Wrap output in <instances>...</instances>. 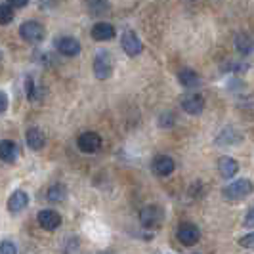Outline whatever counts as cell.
<instances>
[{
  "instance_id": "obj_2",
  "label": "cell",
  "mask_w": 254,
  "mask_h": 254,
  "mask_svg": "<svg viewBox=\"0 0 254 254\" xmlns=\"http://www.w3.org/2000/svg\"><path fill=\"white\" fill-rule=\"evenodd\" d=\"M254 191V184L251 180H237L233 184H229L224 190V197L229 201H241L245 197H249Z\"/></svg>"
},
{
  "instance_id": "obj_16",
  "label": "cell",
  "mask_w": 254,
  "mask_h": 254,
  "mask_svg": "<svg viewBox=\"0 0 254 254\" xmlns=\"http://www.w3.org/2000/svg\"><path fill=\"white\" fill-rule=\"evenodd\" d=\"M178 80H180V84L186 86V88H197L199 82H201L199 75H197L193 69H182L178 73Z\"/></svg>"
},
{
  "instance_id": "obj_29",
  "label": "cell",
  "mask_w": 254,
  "mask_h": 254,
  "mask_svg": "<svg viewBox=\"0 0 254 254\" xmlns=\"http://www.w3.org/2000/svg\"><path fill=\"white\" fill-rule=\"evenodd\" d=\"M54 4H56V0H40V6H42V8H50Z\"/></svg>"
},
{
  "instance_id": "obj_6",
  "label": "cell",
  "mask_w": 254,
  "mask_h": 254,
  "mask_svg": "<svg viewBox=\"0 0 254 254\" xmlns=\"http://www.w3.org/2000/svg\"><path fill=\"white\" fill-rule=\"evenodd\" d=\"M121 44H123V50L127 52L128 56H138L141 54L143 46H141V40L138 38V35L134 31H125L123 37H121Z\"/></svg>"
},
{
  "instance_id": "obj_12",
  "label": "cell",
  "mask_w": 254,
  "mask_h": 254,
  "mask_svg": "<svg viewBox=\"0 0 254 254\" xmlns=\"http://www.w3.org/2000/svg\"><path fill=\"white\" fill-rule=\"evenodd\" d=\"M58 50L60 54H64V56H69V58H73V56H78V52H80V44H78V40L73 37H64L58 40Z\"/></svg>"
},
{
  "instance_id": "obj_14",
  "label": "cell",
  "mask_w": 254,
  "mask_h": 254,
  "mask_svg": "<svg viewBox=\"0 0 254 254\" xmlns=\"http://www.w3.org/2000/svg\"><path fill=\"white\" fill-rule=\"evenodd\" d=\"M17 159V145L12 140L0 141V161L4 163H15Z\"/></svg>"
},
{
  "instance_id": "obj_3",
  "label": "cell",
  "mask_w": 254,
  "mask_h": 254,
  "mask_svg": "<svg viewBox=\"0 0 254 254\" xmlns=\"http://www.w3.org/2000/svg\"><path fill=\"white\" fill-rule=\"evenodd\" d=\"M113 73V60L109 52H98L94 58V75L98 76L100 80L109 78Z\"/></svg>"
},
{
  "instance_id": "obj_27",
  "label": "cell",
  "mask_w": 254,
  "mask_h": 254,
  "mask_svg": "<svg viewBox=\"0 0 254 254\" xmlns=\"http://www.w3.org/2000/svg\"><path fill=\"white\" fill-rule=\"evenodd\" d=\"M6 107H8V96L4 92H0V115L6 111Z\"/></svg>"
},
{
  "instance_id": "obj_28",
  "label": "cell",
  "mask_w": 254,
  "mask_h": 254,
  "mask_svg": "<svg viewBox=\"0 0 254 254\" xmlns=\"http://www.w3.org/2000/svg\"><path fill=\"white\" fill-rule=\"evenodd\" d=\"M8 4L12 6V8H23L29 4V0H8Z\"/></svg>"
},
{
  "instance_id": "obj_18",
  "label": "cell",
  "mask_w": 254,
  "mask_h": 254,
  "mask_svg": "<svg viewBox=\"0 0 254 254\" xmlns=\"http://www.w3.org/2000/svg\"><path fill=\"white\" fill-rule=\"evenodd\" d=\"M46 199L50 203H64L65 199H67V188L62 186V184L52 186L50 190H48V193H46Z\"/></svg>"
},
{
  "instance_id": "obj_23",
  "label": "cell",
  "mask_w": 254,
  "mask_h": 254,
  "mask_svg": "<svg viewBox=\"0 0 254 254\" xmlns=\"http://www.w3.org/2000/svg\"><path fill=\"white\" fill-rule=\"evenodd\" d=\"M0 254H17V249L12 241H2L0 243Z\"/></svg>"
},
{
  "instance_id": "obj_4",
  "label": "cell",
  "mask_w": 254,
  "mask_h": 254,
  "mask_svg": "<svg viewBox=\"0 0 254 254\" xmlns=\"http://www.w3.org/2000/svg\"><path fill=\"white\" fill-rule=\"evenodd\" d=\"M19 35L27 42L37 44V42H40L44 38V27L37 23V21H25L23 25L19 27Z\"/></svg>"
},
{
  "instance_id": "obj_21",
  "label": "cell",
  "mask_w": 254,
  "mask_h": 254,
  "mask_svg": "<svg viewBox=\"0 0 254 254\" xmlns=\"http://www.w3.org/2000/svg\"><path fill=\"white\" fill-rule=\"evenodd\" d=\"M241 140V136L237 134V132H233L231 128H226V130H222V134L216 138V143L218 145H229V143H237V141Z\"/></svg>"
},
{
  "instance_id": "obj_11",
  "label": "cell",
  "mask_w": 254,
  "mask_h": 254,
  "mask_svg": "<svg viewBox=\"0 0 254 254\" xmlns=\"http://www.w3.org/2000/svg\"><path fill=\"white\" fill-rule=\"evenodd\" d=\"M174 168H176L174 161H172L170 157H166V155L157 157V159L153 161V172H155L157 176H170V174L174 172Z\"/></svg>"
},
{
  "instance_id": "obj_20",
  "label": "cell",
  "mask_w": 254,
  "mask_h": 254,
  "mask_svg": "<svg viewBox=\"0 0 254 254\" xmlns=\"http://www.w3.org/2000/svg\"><path fill=\"white\" fill-rule=\"evenodd\" d=\"M235 46H237V50L241 52V54H251L254 48V40L249 35H245V33H239L237 37H235Z\"/></svg>"
},
{
  "instance_id": "obj_7",
  "label": "cell",
  "mask_w": 254,
  "mask_h": 254,
  "mask_svg": "<svg viewBox=\"0 0 254 254\" xmlns=\"http://www.w3.org/2000/svg\"><path fill=\"white\" fill-rule=\"evenodd\" d=\"M178 239L182 245L191 247V245L199 243V239H201V231H199L197 226H193V224H182L178 229Z\"/></svg>"
},
{
  "instance_id": "obj_24",
  "label": "cell",
  "mask_w": 254,
  "mask_h": 254,
  "mask_svg": "<svg viewBox=\"0 0 254 254\" xmlns=\"http://www.w3.org/2000/svg\"><path fill=\"white\" fill-rule=\"evenodd\" d=\"M239 245H241L243 249H251L254 251V233H249V235H245L239 239Z\"/></svg>"
},
{
  "instance_id": "obj_9",
  "label": "cell",
  "mask_w": 254,
  "mask_h": 254,
  "mask_svg": "<svg viewBox=\"0 0 254 254\" xmlns=\"http://www.w3.org/2000/svg\"><path fill=\"white\" fill-rule=\"evenodd\" d=\"M182 107H184L186 113L201 115L204 109V100L199 94H190V96H184L182 98Z\"/></svg>"
},
{
  "instance_id": "obj_1",
  "label": "cell",
  "mask_w": 254,
  "mask_h": 254,
  "mask_svg": "<svg viewBox=\"0 0 254 254\" xmlns=\"http://www.w3.org/2000/svg\"><path fill=\"white\" fill-rule=\"evenodd\" d=\"M163 220H165V210L161 206H157V204H147L140 210V222L143 228H159Z\"/></svg>"
},
{
  "instance_id": "obj_5",
  "label": "cell",
  "mask_w": 254,
  "mask_h": 254,
  "mask_svg": "<svg viewBox=\"0 0 254 254\" xmlns=\"http://www.w3.org/2000/svg\"><path fill=\"white\" fill-rule=\"evenodd\" d=\"M76 143H78V149L82 153H96L102 147V138L96 132H84L78 136Z\"/></svg>"
},
{
  "instance_id": "obj_25",
  "label": "cell",
  "mask_w": 254,
  "mask_h": 254,
  "mask_svg": "<svg viewBox=\"0 0 254 254\" xmlns=\"http://www.w3.org/2000/svg\"><path fill=\"white\" fill-rule=\"evenodd\" d=\"M172 123H174V117H172V113L161 115V121H159V125H161V127H170Z\"/></svg>"
},
{
  "instance_id": "obj_8",
  "label": "cell",
  "mask_w": 254,
  "mask_h": 254,
  "mask_svg": "<svg viewBox=\"0 0 254 254\" xmlns=\"http://www.w3.org/2000/svg\"><path fill=\"white\" fill-rule=\"evenodd\" d=\"M38 226L46 231H54L62 226V216L56 212V210H40L38 212Z\"/></svg>"
},
{
  "instance_id": "obj_17",
  "label": "cell",
  "mask_w": 254,
  "mask_h": 254,
  "mask_svg": "<svg viewBox=\"0 0 254 254\" xmlns=\"http://www.w3.org/2000/svg\"><path fill=\"white\" fill-rule=\"evenodd\" d=\"M44 134L38 130V128H29L27 130V145L33 149V151H38L44 147Z\"/></svg>"
},
{
  "instance_id": "obj_26",
  "label": "cell",
  "mask_w": 254,
  "mask_h": 254,
  "mask_svg": "<svg viewBox=\"0 0 254 254\" xmlns=\"http://www.w3.org/2000/svg\"><path fill=\"white\" fill-rule=\"evenodd\" d=\"M245 226H247V228H254V208H251V210L247 212V216H245Z\"/></svg>"
},
{
  "instance_id": "obj_15",
  "label": "cell",
  "mask_w": 254,
  "mask_h": 254,
  "mask_svg": "<svg viewBox=\"0 0 254 254\" xmlns=\"http://www.w3.org/2000/svg\"><path fill=\"white\" fill-rule=\"evenodd\" d=\"M218 168H220V174L224 178H233L237 172H239V165L235 163V159L231 157H222L220 163H218Z\"/></svg>"
},
{
  "instance_id": "obj_10",
  "label": "cell",
  "mask_w": 254,
  "mask_h": 254,
  "mask_svg": "<svg viewBox=\"0 0 254 254\" xmlns=\"http://www.w3.org/2000/svg\"><path fill=\"white\" fill-rule=\"evenodd\" d=\"M27 204H29V195H27L25 191L17 190L12 193V197L8 199V210L12 212V214H17V212H21L23 208H25Z\"/></svg>"
},
{
  "instance_id": "obj_13",
  "label": "cell",
  "mask_w": 254,
  "mask_h": 254,
  "mask_svg": "<svg viewBox=\"0 0 254 254\" xmlns=\"http://www.w3.org/2000/svg\"><path fill=\"white\" fill-rule=\"evenodd\" d=\"M115 37V29L111 23H105V21H100L92 27V38L98 40V42H103V40H111Z\"/></svg>"
},
{
  "instance_id": "obj_22",
  "label": "cell",
  "mask_w": 254,
  "mask_h": 254,
  "mask_svg": "<svg viewBox=\"0 0 254 254\" xmlns=\"http://www.w3.org/2000/svg\"><path fill=\"white\" fill-rule=\"evenodd\" d=\"M13 19V10L10 4H0V25H8Z\"/></svg>"
},
{
  "instance_id": "obj_19",
  "label": "cell",
  "mask_w": 254,
  "mask_h": 254,
  "mask_svg": "<svg viewBox=\"0 0 254 254\" xmlns=\"http://www.w3.org/2000/svg\"><path fill=\"white\" fill-rule=\"evenodd\" d=\"M86 8L92 15H105L109 13V4L107 0H86Z\"/></svg>"
}]
</instances>
